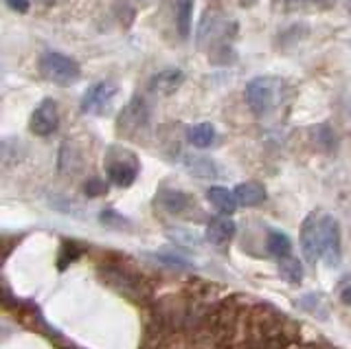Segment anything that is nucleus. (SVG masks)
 <instances>
[{"instance_id": "obj_21", "label": "nucleus", "mask_w": 351, "mask_h": 349, "mask_svg": "<svg viewBox=\"0 0 351 349\" xmlns=\"http://www.w3.org/2000/svg\"><path fill=\"white\" fill-rule=\"evenodd\" d=\"M186 169H189L193 176L197 178H215L217 176V167L213 160H208L204 156H189L186 158Z\"/></svg>"}, {"instance_id": "obj_30", "label": "nucleus", "mask_w": 351, "mask_h": 349, "mask_svg": "<svg viewBox=\"0 0 351 349\" xmlns=\"http://www.w3.org/2000/svg\"><path fill=\"white\" fill-rule=\"evenodd\" d=\"M255 3H257V0H239V5H241V7H252Z\"/></svg>"}, {"instance_id": "obj_29", "label": "nucleus", "mask_w": 351, "mask_h": 349, "mask_svg": "<svg viewBox=\"0 0 351 349\" xmlns=\"http://www.w3.org/2000/svg\"><path fill=\"white\" fill-rule=\"evenodd\" d=\"M340 299H343V303H347L351 308V286H345L343 290H340Z\"/></svg>"}, {"instance_id": "obj_10", "label": "nucleus", "mask_w": 351, "mask_h": 349, "mask_svg": "<svg viewBox=\"0 0 351 349\" xmlns=\"http://www.w3.org/2000/svg\"><path fill=\"white\" fill-rule=\"evenodd\" d=\"M149 123V110L143 99H132L119 115V132L125 136H136Z\"/></svg>"}, {"instance_id": "obj_26", "label": "nucleus", "mask_w": 351, "mask_h": 349, "mask_svg": "<svg viewBox=\"0 0 351 349\" xmlns=\"http://www.w3.org/2000/svg\"><path fill=\"white\" fill-rule=\"evenodd\" d=\"M7 7L16 14H27L31 7V0H7Z\"/></svg>"}, {"instance_id": "obj_15", "label": "nucleus", "mask_w": 351, "mask_h": 349, "mask_svg": "<svg viewBox=\"0 0 351 349\" xmlns=\"http://www.w3.org/2000/svg\"><path fill=\"white\" fill-rule=\"evenodd\" d=\"M233 193L239 206H259L266 200V189L259 182H241L233 189Z\"/></svg>"}, {"instance_id": "obj_6", "label": "nucleus", "mask_w": 351, "mask_h": 349, "mask_svg": "<svg viewBox=\"0 0 351 349\" xmlns=\"http://www.w3.org/2000/svg\"><path fill=\"white\" fill-rule=\"evenodd\" d=\"M101 277L106 279L108 286H112L117 292L125 294V297H143L147 288L138 272L121 264H106V268H101Z\"/></svg>"}, {"instance_id": "obj_3", "label": "nucleus", "mask_w": 351, "mask_h": 349, "mask_svg": "<svg viewBox=\"0 0 351 349\" xmlns=\"http://www.w3.org/2000/svg\"><path fill=\"white\" fill-rule=\"evenodd\" d=\"M283 82L272 75H261L246 84V104L257 117L270 115L281 101Z\"/></svg>"}, {"instance_id": "obj_32", "label": "nucleus", "mask_w": 351, "mask_h": 349, "mask_svg": "<svg viewBox=\"0 0 351 349\" xmlns=\"http://www.w3.org/2000/svg\"><path fill=\"white\" fill-rule=\"evenodd\" d=\"M347 12L351 14V0H349V3H347Z\"/></svg>"}, {"instance_id": "obj_7", "label": "nucleus", "mask_w": 351, "mask_h": 349, "mask_svg": "<svg viewBox=\"0 0 351 349\" xmlns=\"http://www.w3.org/2000/svg\"><path fill=\"white\" fill-rule=\"evenodd\" d=\"M318 231H321V259L327 266L336 268L343 259V239H340V224L334 215L321 213V224H318Z\"/></svg>"}, {"instance_id": "obj_31", "label": "nucleus", "mask_w": 351, "mask_h": 349, "mask_svg": "<svg viewBox=\"0 0 351 349\" xmlns=\"http://www.w3.org/2000/svg\"><path fill=\"white\" fill-rule=\"evenodd\" d=\"M40 3H42V5H49V7H51V5H58L60 0H40Z\"/></svg>"}, {"instance_id": "obj_17", "label": "nucleus", "mask_w": 351, "mask_h": 349, "mask_svg": "<svg viewBox=\"0 0 351 349\" xmlns=\"http://www.w3.org/2000/svg\"><path fill=\"white\" fill-rule=\"evenodd\" d=\"M217 141V130L213 123H195L189 128V143L197 149L211 147Z\"/></svg>"}, {"instance_id": "obj_18", "label": "nucleus", "mask_w": 351, "mask_h": 349, "mask_svg": "<svg viewBox=\"0 0 351 349\" xmlns=\"http://www.w3.org/2000/svg\"><path fill=\"white\" fill-rule=\"evenodd\" d=\"M266 248L272 257L283 259V257H290L292 255V239L281 233V231H268V237H266Z\"/></svg>"}, {"instance_id": "obj_25", "label": "nucleus", "mask_w": 351, "mask_h": 349, "mask_svg": "<svg viewBox=\"0 0 351 349\" xmlns=\"http://www.w3.org/2000/svg\"><path fill=\"white\" fill-rule=\"evenodd\" d=\"M99 220H101L104 224H108V226H121V224H128V220L125 217H121L119 213H114V211H104L101 213V217H99Z\"/></svg>"}, {"instance_id": "obj_8", "label": "nucleus", "mask_w": 351, "mask_h": 349, "mask_svg": "<svg viewBox=\"0 0 351 349\" xmlns=\"http://www.w3.org/2000/svg\"><path fill=\"white\" fill-rule=\"evenodd\" d=\"M119 95V86L110 80L97 82L82 97V112L86 115H106L112 108L114 97Z\"/></svg>"}, {"instance_id": "obj_28", "label": "nucleus", "mask_w": 351, "mask_h": 349, "mask_svg": "<svg viewBox=\"0 0 351 349\" xmlns=\"http://www.w3.org/2000/svg\"><path fill=\"white\" fill-rule=\"evenodd\" d=\"M160 259L165 261V264H180V266H189V261L178 257V255H160Z\"/></svg>"}, {"instance_id": "obj_19", "label": "nucleus", "mask_w": 351, "mask_h": 349, "mask_svg": "<svg viewBox=\"0 0 351 349\" xmlns=\"http://www.w3.org/2000/svg\"><path fill=\"white\" fill-rule=\"evenodd\" d=\"M279 277L285 281V283H290V286H296V283H301L303 281V275H305V270L301 266V261L296 259V257H283L279 259Z\"/></svg>"}, {"instance_id": "obj_23", "label": "nucleus", "mask_w": 351, "mask_h": 349, "mask_svg": "<svg viewBox=\"0 0 351 349\" xmlns=\"http://www.w3.org/2000/svg\"><path fill=\"white\" fill-rule=\"evenodd\" d=\"M60 167L62 171H69V173H77L82 167V163H80V152H77L73 145L66 143L62 147V154H60Z\"/></svg>"}, {"instance_id": "obj_11", "label": "nucleus", "mask_w": 351, "mask_h": 349, "mask_svg": "<svg viewBox=\"0 0 351 349\" xmlns=\"http://www.w3.org/2000/svg\"><path fill=\"white\" fill-rule=\"evenodd\" d=\"M318 224H321V213H310L301 224V250L305 259L310 264H316L321 259V231H318Z\"/></svg>"}, {"instance_id": "obj_9", "label": "nucleus", "mask_w": 351, "mask_h": 349, "mask_svg": "<svg viewBox=\"0 0 351 349\" xmlns=\"http://www.w3.org/2000/svg\"><path fill=\"white\" fill-rule=\"evenodd\" d=\"M29 128L36 136H51L60 128V110L53 99H42L36 110L31 112Z\"/></svg>"}, {"instance_id": "obj_27", "label": "nucleus", "mask_w": 351, "mask_h": 349, "mask_svg": "<svg viewBox=\"0 0 351 349\" xmlns=\"http://www.w3.org/2000/svg\"><path fill=\"white\" fill-rule=\"evenodd\" d=\"M283 7H305V5H323L329 0H277Z\"/></svg>"}, {"instance_id": "obj_13", "label": "nucleus", "mask_w": 351, "mask_h": 349, "mask_svg": "<svg viewBox=\"0 0 351 349\" xmlns=\"http://www.w3.org/2000/svg\"><path fill=\"white\" fill-rule=\"evenodd\" d=\"M235 235V222L230 220V215H217L206 224V239L215 246L228 244Z\"/></svg>"}, {"instance_id": "obj_14", "label": "nucleus", "mask_w": 351, "mask_h": 349, "mask_svg": "<svg viewBox=\"0 0 351 349\" xmlns=\"http://www.w3.org/2000/svg\"><path fill=\"white\" fill-rule=\"evenodd\" d=\"M182 82H184V73L180 69H165L154 75L149 82V88L156 95H171L180 88Z\"/></svg>"}, {"instance_id": "obj_4", "label": "nucleus", "mask_w": 351, "mask_h": 349, "mask_svg": "<svg viewBox=\"0 0 351 349\" xmlns=\"http://www.w3.org/2000/svg\"><path fill=\"white\" fill-rule=\"evenodd\" d=\"M104 167H106L108 180L112 184H117V187L125 189V187H130V184H134V180L138 178L141 163L132 149L121 147V145H112L106 152Z\"/></svg>"}, {"instance_id": "obj_5", "label": "nucleus", "mask_w": 351, "mask_h": 349, "mask_svg": "<svg viewBox=\"0 0 351 349\" xmlns=\"http://www.w3.org/2000/svg\"><path fill=\"white\" fill-rule=\"evenodd\" d=\"M40 75L51 84L58 86H73L75 82H80L82 69L73 58L64 56L58 51H47L38 62Z\"/></svg>"}, {"instance_id": "obj_24", "label": "nucleus", "mask_w": 351, "mask_h": 349, "mask_svg": "<svg viewBox=\"0 0 351 349\" xmlns=\"http://www.w3.org/2000/svg\"><path fill=\"white\" fill-rule=\"evenodd\" d=\"M84 191H86V195H90V198H97V195L106 193V184L101 178H88L84 184Z\"/></svg>"}, {"instance_id": "obj_22", "label": "nucleus", "mask_w": 351, "mask_h": 349, "mask_svg": "<svg viewBox=\"0 0 351 349\" xmlns=\"http://www.w3.org/2000/svg\"><path fill=\"white\" fill-rule=\"evenodd\" d=\"M299 305L305 312H310L314 316H321V319L327 316V303L321 294H305V297L299 299Z\"/></svg>"}, {"instance_id": "obj_16", "label": "nucleus", "mask_w": 351, "mask_h": 349, "mask_svg": "<svg viewBox=\"0 0 351 349\" xmlns=\"http://www.w3.org/2000/svg\"><path fill=\"white\" fill-rule=\"evenodd\" d=\"M206 198L222 215H230L239 206L235 200V193L228 191L226 187H211L206 193Z\"/></svg>"}, {"instance_id": "obj_2", "label": "nucleus", "mask_w": 351, "mask_h": 349, "mask_svg": "<svg viewBox=\"0 0 351 349\" xmlns=\"http://www.w3.org/2000/svg\"><path fill=\"white\" fill-rule=\"evenodd\" d=\"M237 25L219 7H208L197 29V47L206 53L230 51V38H235Z\"/></svg>"}, {"instance_id": "obj_12", "label": "nucleus", "mask_w": 351, "mask_h": 349, "mask_svg": "<svg viewBox=\"0 0 351 349\" xmlns=\"http://www.w3.org/2000/svg\"><path fill=\"white\" fill-rule=\"evenodd\" d=\"M154 204L162 209L165 213H171V215H180L184 211H189L193 206V198L189 193H184L180 189H167V187H160L156 198H154Z\"/></svg>"}, {"instance_id": "obj_1", "label": "nucleus", "mask_w": 351, "mask_h": 349, "mask_svg": "<svg viewBox=\"0 0 351 349\" xmlns=\"http://www.w3.org/2000/svg\"><path fill=\"white\" fill-rule=\"evenodd\" d=\"M290 343V334L285 330V316L266 308H257L250 314L248 338L244 349H285Z\"/></svg>"}, {"instance_id": "obj_20", "label": "nucleus", "mask_w": 351, "mask_h": 349, "mask_svg": "<svg viewBox=\"0 0 351 349\" xmlns=\"http://www.w3.org/2000/svg\"><path fill=\"white\" fill-rule=\"evenodd\" d=\"M191 14L193 0H178L176 3V27H178L180 38H189L191 34Z\"/></svg>"}]
</instances>
